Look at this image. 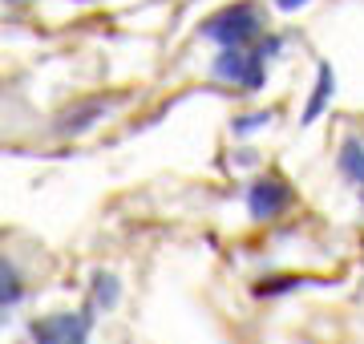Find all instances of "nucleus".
Returning a JSON list of instances; mask_svg holds the SVG:
<instances>
[{"label":"nucleus","mask_w":364,"mask_h":344,"mask_svg":"<svg viewBox=\"0 0 364 344\" xmlns=\"http://www.w3.org/2000/svg\"><path fill=\"white\" fill-rule=\"evenodd\" d=\"M255 33H259V16H255L251 4H231V9L215 13L207 25H203V37L219 41L223 49H243Z\"/></svg>","instance_id":"1"},{"label":"nucleus","mask_w":364,"mask_h":344,"mask_svg":"<svg viewBox=\"0 0 364 344\" xmlns=\"http://www.w3.org/2000/svg\"><path fill=\"white\" fill-rule=\"evenodd\" d=\"M93 316L90 312H53L28 324L33 344H90Z\"/></svg>","instance_id":"2"},{"label":"nucleus","mask_w":364,"mask_h":344,"mask_svg":"<svg viewBox=\"0 0 364 344\" xmlns=\"http://www.w3.org/2000/svg\"><path fill=\"white\" fill-rule=\"evenodd\" d=\"M215 77L255 93L263 85V61L255 53H247V49H223V53L215 57Z\"/></svg>","instance_id":"3"},{"label":"nucleus","mask_w":364,"mask_h":344,"mask_svg":"<svg viewBox=\"0 0 364 344\" xmlns=\"http://www.w3.org/2000/svg\"><path fill=\"white\" fill-rule=\"evenodd\" d=\"M287 203H291V190H287L284 178H255L247 190V211L251 219H259V223H267V219H275V215L284 211Z\"/></svg>","instance_id":"4"},{"label":"nucleus","mask_w":364,"mask_h":344,"mask_svg":"<svg viewBox=\"0 0 364 344\" xmlns=\"http://www.w3.org/2000/svg\"><path fill=\"white\" fill-rule=\"evenodd\" d=\"M332 93H336V73H332V65L328 61H320V69H316V85H312V97H308V109H304V126H312L320 114H324V106L332 102Z\"/></svg>","instance_id":"5"},{"label":"nucleus","mask_w":364,"mask_h":344,"mask_svg":"<svg viewBox=\"0 0 364 344\" xmlns=\"http://www.w3.org/2000/svg\"><path fill=\"white\" fill-rule=\"evenodd\" d=\"M25 300V279L16 272V264L9 255H0V312H9Z\"/></svg>","instance_id":"6"},{"label":"nucleus","mask_w":364,"mask_h":344,"mask_svg":"<svg viewBox=\"0 0 364 344\" xmlns=\"http://www.w3.org/2000/svg\"><path fill=\"white\" fill-rule=\"evenodd\" d=\"M117 300H122V284H117L114 272H93V308L114 312Z\"/></svg>","instance_id":"7"},{"label":"nucleus","mask_w":364,"mask_h":344,"mask_svg":"<svg viewBox=\"0 0 364 344\" xmlns=\"http://www.w3.org/2000/svg\"><path fill=\"white\" fill-rule=\"evenodd\" d=\"M340 171L348 174L352 183L364 186V142L360 138H344V146H340Z\"/></svg>","instance_id":"8"},{"label":"nucleus","mask_w":364,"mask_h":344,"mask_svg":"<svg viewBox=\"0 0 364 344\" xmlns=\"http://www.w3.org/2000/svg\"><path fill=\"white\" fill-rule=\"evenodd\" d=\"M93 118H102V106H97V102H93V106H85V109H77V114H65L57 130H61V134H81L85 126H93Z\"/></svg>","instance_id":"9"},{"label":"nucleus","mask_w":364,"mask_h":344,"mask_svg":"<svg viewBox=\"0 0 364 344\" xmlns=\"http://www.w3.org/2000/svg\"><path fill=\"white\" fill-rule=\"evenodd\" d=\"M299 279L287 276V279H263V284H255V296H279V291H291Z\"/></svg>","instance_id":"10"},{"label":"nucleus","mask_w":364,"mask_h":344,"mask_svg":"<svg viewBox=\"0 0 364 344\" xmlns=\"http://www.w3.org/2000/svg\"><path fill=\"white\" fill-rule=\"evenodd\" d=\"M263 122H272V114H255V118H243V122H239V130H255V126H263Z\"/></svg>","instance_id":"11"},{"label":"nucleus","mask_w":364,"mask_h":344,"mask_svg":"<svg viewBox=\"0 0 364 344\" xmlns=\"http://www.w3.org/2000/svg\"><path fill=\"white\" fill-rule=\"evenodd\" d=\"M275 9H284V13H296V9H304L308 0H272Z\"/></svg>","instance_id":"12"}]
</instances>
